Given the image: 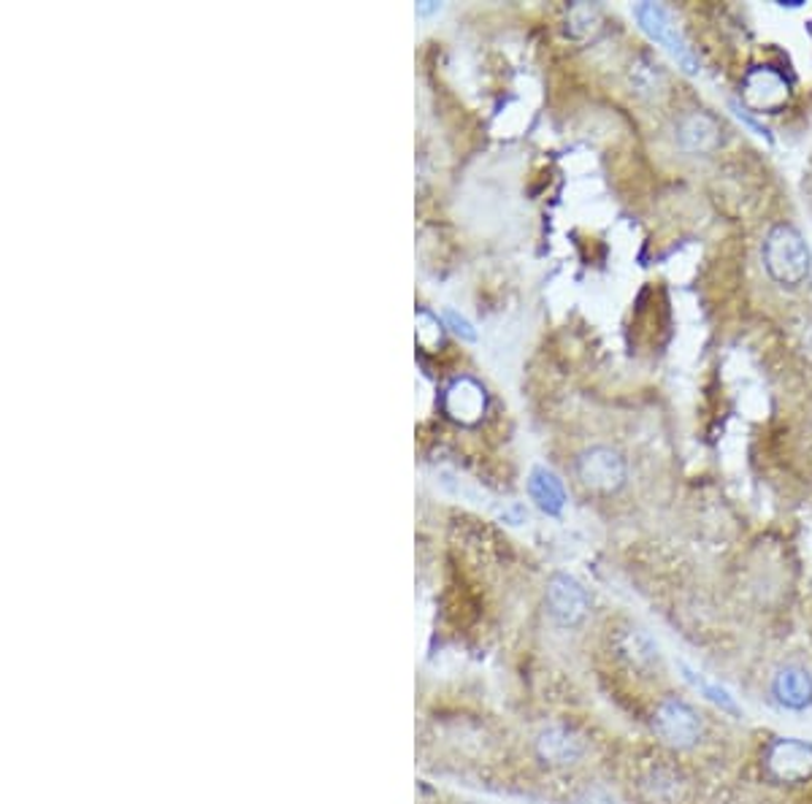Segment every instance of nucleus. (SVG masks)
<instances>
[{
	"instance_id": "obj_1",
	"label": "nucleus",
	"mask_w": 812,
	"mask_h": 804,
	"mask_svg": "<svg viewBox=\"0 0 812 804\" xmlns=\"http://www.w3.org/2000/svg\"><path fill=\"white\" fill-rule=\"evenodd\" d=\"M812 265L810 247L789 222L774 225L764 239V269L783 288H796L808 280Z\"/></svg>"
},
{
	"instance_id": "obj_2",
	"label": "nucleus",
	"mask_w": 812,
	"mask_h": 804,
	"mask_svg": "<svg viewBox=\"0 0 812 804\" xmlns=\"http://www.w3.org/2000/svg\"><path fill=\"white\" fill-rule=\"evenodd\" d=\"M578 478L588 491L601 493V496H610V493H618L620 488L625 485V478H629V466H625V458L612 448H591L585 453L578 455Z\"/></svg>"
},
{
	"instance_id": "obj_3",
	"label": "nucleus",
	"mask_w": 812,
	"mask_h": 804,
	"mask_svg": "<svg viewBox=\"0 0 812 804\" xmlns=\"http://www.w3.org/2000/svg\"><path fill=\"white\" fill-rule=\"evenodd\" d=\"M636 20H640L642 30L655 41V44L666 47V52L683 66V71L688 73H696L699 71V60L693 54V49L688 47V41L683 39V33L678 30V24L672 22L669 11L663 9L659 3H642L636 6Z\"/></svg>"
},
{
	"instance_id": "obj_4",
	"label": "nucleus",
	"mask_w": 812,
	"mask_h": 804,
	"mask_svg": "<svg viewBox=\"0 0 812 804\" xmlns=\"http://www.w3.org/2000/svg\"><path fill=\"white\" fill-rule=\"evenodd\" d=\"M544 604H548L550 617L563 629H572L582 623V617L591 610V596L585 585L574 580L572 574H553L544 591Z\"/></svg>"
},
{
	"instance_id": "obj_5",
	"label": "nucleus",
	"mask_w": 812,
	"mask_h": 804,
	"mask_svg": "<svg viewBox=\"0 0 812 804\" xmlns=\"http://www.w3.org/2000/svg\"><path fill=\"white\" fill-rule=\"evenodd\" d=\"M742 103L753 109L755 114H764V111L774 114V111H780L789 103V82L774 68H750L745 79H742Z\"/></svg>"
},
{
	"instance_id": "obj_6",
	"label": "nucleus",
	"mask_w": 812,
	"mask_h": 804,
	"mask_svg": "<svg viewBox=\"0 0 812 804\" xmlns=\"http://www.w3.org/2000/svg\"><path fill=\"white\" fill-rule=\"evenodd\" d=\"M444 414L458 425H477L488 412V393L471 376H458L444 391Z\"/></svg>"
},
{
	"instance_id": "obj_7",
	"label": "nucleus",
	"mask_w": 812,
	"mask_h": 804,
	"mask_svg": "<svg viewBox=\"0 0 812 804\" xmlns=\"http://www.w3.org/2000/svg\"><path fill=\"white\" fill-rule=\"evenodd\" d=\"M655 728L674 747H691L702 737V721H699L696 710L688 707L685 702H678V699H666L655 710Z\"/></svg>"
},
{
	"instance_id": "obj_8",
	"label": "nucleus",
	"mask_w": 812,
	"mask_h": 804,
	"mask_svg": "<svg viewBox=\"0 0 812 804\" xmlns=\"http://www.w3.org/2000/svg\"><path fill=\"white\" fill-rule=\"evenodd\" d=\"M770 772L783 783H802L812 775V747L799 740H778L766 756Z\"/></svg>"
},
{
	"instance_id": "obj_9",
	"label": "nucleus",
	"mask_w": 812,
	"mask_h": 804,
	"mask_svg": "<svg viewBox=\"0 0 812 804\" xmlns=\"http://www.w3.org/2000/svg\"><path fill=\"white\" fill-rule=\"evenodd\" d=\"M537 756L553 766H569L585 756V742L567 726H548L537 737Z\"/></svg>"
},
{
	"instance_id": "obj_10",
	"label": "nucleus",
	"mask_w": 812,
	"mask_h": 804,
	"mask_svg": "<svg viewBox=\"0 0 812 804\" xmlns=\"http://www.w3.org/2000/svg\"><path fill=\"white\" fill-rule=\"evenodd\" d=\"M678 141L685 152L706 154L721 144V125L706 111H691V114L680 117Z\"/></svg>"
},
{
	"instance_id": "obj_11",
	"label": "nucleus",
	"mask_w": 812,
	"mask_h": 804,
	"mask_svg": "<svg viewBox=\"0 0 812 804\" xmlns=\"http://www.w3.org/2000/svg\"><path fill=\"white\" fill-rule=\"evenodd\" d=\"M772 694L783 707L808 710L812 704V677L799 666H785L774 674Z\"/></svg>"
},
{
	"instance_id": "obj_12",
	"label": "nucleus",
	"mask_w": 812,
	"mask_h": 804,
	"mask_svg": "<svg viewBox=\"0 0 812 804\" xmlns=\"http://www.w3.org/2000/svg\"><path fill=\"white\" fill-rule=\"evenodd\" d=\"M529 493L537 501V506L548 515H561L567 506V491H563L561 480L548 469H534L529 480Z\"/></svg>"
},
{
	"instance_id": "obj_13",
	"label": "nucleus",
	"mask_w": 812,
	"mask_h": 804,
	"mask_svg": "<svg viewBox=\"0 0 812 804\" xmlns=\"http://www.w3.org/2000/svg\"><path fill=\"white\" fill-rule=\"evenodd\" d=\"M601 30V9L593 3H574L567 14V33L572 39H593Z\"/></svg>"
},
{
	"instance_id": "obj_14",
	"label": "nucleus",
	"mask_w": 812,
	"mask_h": 804,
	"mask_svg": "<svg viewBox=\"0 0 812 804\" xmlns=\"http://www.w3.org/2000/svg\"><path fill=\"white\" fill-rule=\"evenodd\" d=\"M444 323H448L452 328V331L458 333V336L467 339V342H474V339H477V331H474V328H471L469 320L467 318H458V314L452 312V309H448V312H444Z\"/></svg>"
}]
</instances>
